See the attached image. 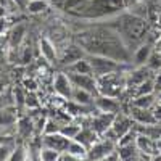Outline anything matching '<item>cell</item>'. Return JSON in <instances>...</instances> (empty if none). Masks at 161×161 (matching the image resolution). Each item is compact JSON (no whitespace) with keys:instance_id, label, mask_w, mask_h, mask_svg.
Instances as JSON below:
<instances>
[{"instance_id":"obj_19","label":"cell","mask_w":161,"mask_h":161,"mask_svg":"<svg viewBox=\"0 0 161 161\" xmlns=\"http://www.w3.org/2000/svg\"><path fill=\"white\" fill-rule=\"evenodd\" d=\"M155 103H156V95L155 93H147V95H140V97L132 98V106H136V108L150 110Z\"/></svg>"},{"instance_id":"obj_29","label":"cell","mask_w":161,"mask_h":161,"mask_svg":"<svg viewBox=\"0 0 161 161\" xmlns=\"http://www.w3.org/2000/svg\"><path fill=\"white\" fill-rule=\"evenodd\" d=\"M8 161H28V152L23 148V145H18L13 148Z\"/></svg>"},{"instance_id":"obj_1","label":"cell","mask_w":161,"mask_h":161,"mask_svg":"<svg viewBox=\"0 0 161 161\" xmlns=\"http://www.w3.org/2000/svg\"><path fill=\"white\" fill-rule=\"evenodd\" d=\"M79 44L84 47V50L93 55L108 57L121 63H127L130 60L129 52L123 44V39L116 31L111 29H97L79 34Z\"/></svg>"},{"instance_id":"obj_35","label":"cell","mask_w":161,"mask_h":161,"mask_svg":"<svg viewBox=\"0 0 161 161\" xmlns=\"http://www.w3.org/2000/svg\"><path fill=\"white\" fill-rule=\"evenodd\" d=\"M153 84H155V92H159L161 90V69L156 71L155 79H153Z\"/></svg>"},{"instance_id":"obj_44","label":"cell","mask_w":161,"mask_h":161,"mask_svg":"<svg viewBox=\"0 0 161 161\" xmlns=\"http://www.w3.org/2000/svg\"><path fill=\"white\" fill-rule=\"evenodd\" d=\"M7 13H8V10H7L3 5H0V18H2V16H7Z\"/></svg>"},{"instance_id":"obj_28","label":"cell","mask_w":161,"mask_h":161,"mask_svg":"<svg viewBox=\"0 0 161 161\" xmlns=\"http://www.w3.org/2000/svg\"><path fill=\"white\" fill-rule=\"evenodd\" d=\"M16 123V116L11 110H2L0 111V126H11Z\"/></svg>"},{"instance_id":"obj_32","label":"cell","mask_w":161,"mask_h":161,"mask_svg":"<svg viewBox=\"0 0 161 161\" xmlns=\"http://www.w3.org/2000/svg\"><path fill=\"white\" fill-rule=\"evenodd\" d=\"M11 152H13L11 143H3V142H0V161H8Z\"/></svg>"},{"instance_id":"obj_4","label":"cell","mask_w":161,"mask_h":161,"mask_svg":"<svg viewBox=\"0 0 161 161\" xmlns=\"http://www.w3.org/2000/svg\"><path fill=\"white\" fill-rule=\"evenodd\" d=\"M90 66H92V74L93 77H100L105 74H110V73H116L123 69V64L121 61H116L113 58L108 57H102V55H92L90 58H87Z\"/></svg>"},{"instance_id":"obj_10","label":"cell","mask_w":161,"mask_h":161,"mask_svg":"<svg viewBox=\"0 0 161 161\" xmlns=\"http://www.w3.org/2000/svg\"><path fill=\"white\" fill-rule=\"evenodd\" d=\"M53 89H55V92L58 93L60 97L63 98H71L73 95V84L69 80V76H66L64 73H58L55 80H53Z\"/></svg>"},{"instance_id":"obj_21","label":"cell","mask_w":161,"mask_h":161,"mask_svg":"<svg viewBox=\"0 0 161 161\" xmlns=\"http://www.w3.org/2000/svg\"><path fill=\"white\" fill-rule=\"evenodd\" d=\"M71 100L76 102L77 105H90L93 100H92V93L84 90V89H79V87H73V95H71Z\"/></svg>"},{"instance_id":"obj_7","label":"cell","mask_w":161,"mask_h":161,"mask_svg":"<svg viewBox=\"0 0 161 161\" xmlns=\"http://www.w3.org/2000/svg\"><path fill=\"white\" fill-rule=\"evenodd\" d=\"M69 139L64 137L61 132H57V134H44V139H42V147H47V148H52V150H57L60 153H64L66 148L69 145Z\"/></svg>"},{"instance_id":"obj_16","label":"cell","mask_w":161,"mask_h":161,"mask_svg":"<svg viewBox=\"0 0 161 161\" xmlns=\"http://www.w3.org/2000/svg\"><path fill=\"white\" fill-rule=\"evenodd\" d=\"M24 36H26V26L24 24L15 26V28L11 29L10 36H8V45H10V48L16 50L21 45V42L24 40Z\"/></svg>"},{"instance_id":"obj_33","label":"cell","mask_w":161,"mask_h":161,"mask_svg":"<svg viewBox=\"0 0 161 161\" xmlns=\"http://www.w3.org/2000/svg\"><path fill=\"white\" fill-rule=\"evenodd\" d=\"M150 110H152V113H153V116H155V119H156V123H161V103L156 102Z\"/></svg>"},{"instance_id":"obj_20","label":"cell","mask_w":161,"mask_h":161,"mask_svg":"<svg viewBox=\"0 0 161 161\" xmlns=\"http://www.w3.org/2000/svg\"><path fill=\"white\" fill-rule=\"evenodd\" d=\"M80 58H82V48L77 47V45H71V47H68V50L64 52L61 61H63V64L69 66V64H73L74 61H77Z\"/></svg>"},{"instance_id":"obj_34","label":"cell","mask_w":161,"mask_h":161,"mask_svg":"<svg viewBox=\"0 0 161 161\" xmlns=\"http://www.w3.org/2000/svg\"><path fill=\"white\" fill-rule=\"evenodd\" d=\"M24 103L28 105L29 108H37V106H39V102L36 100V97L32 95V93H29V95H28V97L24 98Z\"/></svg>"},{"instance_id":"obj_9","label":"cell","mask_w":161,"mask_h":161,"mask_svg":"<svg viewBox=\"0 0 161 161\" xmlns=\"http://www.w3.org/2000/svg\"><path fill=\"white\" fill-rule=\"evenodd\" d=\"M118 114V113H116ZM113 113H100L97 114L95 118L92 119V123H90V127L97 132V136L98 137H103L105 136V132L108 130L113 124V121H114V116Z\"/></svg>"},{"instance_id":"obj_15","label":"cell","mask_w":161,"mask_h":161,"mask_svg":"<svg viewBox=\"0 0 161 161\" xmlns=\"http://www.w3.org/2000/svg\"><path fill=\"white\" fill-rule=\"evenodd\" d=\"M39 47H40V55L44 57V60H45L47 63L53 64V63L57 61V48H55V45H53L47 37L40 39Z\"/></svg>"},{"instance_id":"obj_12","label":"cell","mask_w":161,"mask_h":161,"mask_svg":"<svg viewBox=\"0 0 161 161\" xmlns=\"http://www.w3.org/2000/svg\"><path fill=\"white\" fill-rule=\"evenodd\" d=\"M129 116L132 118L134 123H137L140 126H153V124H158L155 116H153V113H152V110H143V108H136V106H132Z\"/></svg>"},{"instance_id":"obj_46","label":"cell","mask_w":161,"mask_h":161,"mask_svg":"<svg viewBox=\"0 0 161 161\" xmlns=\"http://www.w3.org/2000/svg\"><path fill=\"white\" fill-rule=\"evenodd\" d=\"M156 102H158V103H161V90L158 92V95H156Z\"/></svg>"},{"instance_id":"obj_39","label":"cell","mask_w":161,"mask_h":161,"mask_svg":"<svg viewBox=\"0 0 161 161\" xmlns=\"http://www.w3.org/2000/svg\"><path fill=\"white\" fill-rule=\"evenodd\" d=\"M15 5L18 7V10H26V3H28V0H13Z\"/></svg>"},{"instance_id":"obj_2","label":"cell","mask_w":161,"mask_h":161,"mask_svg":"<svg viewBox=\"0 0 161 161\" xmlns=\"http://www.w3.org/2000/svg\"><path fill=\"white\" fill-rule=\"evenodd\" d=\"M118 34L132 44H140L147 34V21L139 15H123L118 19Z\"/></svg>"},{"instance_id":"obj_27","label":"cell","mask_w":161,"mask_h":161,"mask_svg":"<svg viewBox=\"0 0 161 161\" xmlns=\"http://www.w3.org/2000/svg\"><path fill=\"white\" fill-rule=\"evenodd\" d=\"M60 156H61L60 152L52 150V148H47V147H42V148L39 150V158H40V161H58Z\"/></svg>"},{"instance_id":"obj_40","label":"cell","mask_w":161,"mask_h":161,"mask_svg":"<svg viewBox=\"0 0 161 161\" xmlns=\"http://www.w3.org/2000/svg\"><path fill=\"white\" fill-rule=\"evenodd\" d=\"M102 161H119V156H118V153H116V152H113L111 155H108L106 158H103Z\"/></svg>"},{"instance_id":"obj_47","label":"cell","mask_w":161,"mask_h":161,"mask_svg":"<svg viewBox=\"0 0 161 161\" xmlns=\"http://www.w3.org/2000/svg\"><path fill=\"white\" fill-rule=\"evenodd\" d=\"M34 161H40V158H39V156H37V158H36V159H34Z\"/></svg>"},{"instance_id":"obj_41","label":"cell","mask_w":161,"mask_h":161,"mask_svg":"<svg viewBox=\"0 0 161 161\" xmlns=\"http://www.w3.org/2000/svg\"><path fill=\"white\" fill-rule=\"evenodd\" d=\"M119 161H140V153L139 155H132V156H127V158H123Z\"/></svg>"},{"instance_id":"obj_45","label":"cell","mask_w":161,"mask_h":161,"mask_svg":"<svg viewBox=\"0 0 161 161\" xmlns=\"http://www.w3.org/2000/svg\"><path fill=\"white\" fill-rule=\"evenodd\" d=\"M152 161H161V153H158V155H155V156L152 158Z\"/></svg>"},{"instance_id":"obj_14","label":"cell","mask_w":161,"mask_h":161,"mask_svg":"<svg viewBox=\"0 0 161 161\" xmlns=\"http://www.w3.org/2000/svg\"><path fill=\"white\" fill-rule=\"evenodd\" d=\"M150 77V68H145V66H139L137 69H134L132 73H129L126 76L127 79V87H136L139 84H142L143 80H147Z\"/></svg>"},{"instance_id":"obj_24","label":"cell","mask_w":161,"mask_h":161,"mask_svg":"<svg viewBox=\"0 0 161 161\" xmlns=\"http://www.w3.org/2000/svg\"><path fill=\"white\" fill-rule=\"evenodd\" d=\"M69 71L77 73V74H92V66H90L89 60L80 58V60L74 61L73 64H69Z\"/></svg>"},{"instance_id":"obj_37","label":"cell","mask_w":161,"mask_h":161,"mask_svg":"<svg viewBox=\"0 0 161 161\" xmlns=\"http://www.w3.org/2000/svg\"><path fill=\"white\" fill-rule=\"evenodd\" d=\"M61 158H63V161H84L80 158H76V156L69 155V153H61Z\"/></svg>"},{"instance_id":"obj_13","label":"cell","mask_w":161,"mask_h":161,"mask_svg":"<svg viewBox=\"0 0 161 161\" xmlns=\"http://www.w3.org/2000/svg\"><path fill=\"white\" fill-rule=\"evenodd\" d=\"M93 103H95L97 110L100 113H113V114H116L121 110V105H119L118 98H113V97L98 95L95 100H93Z\"/></svg>"},{"instance_id":"obj_30","label":"cell","mask_w":161,"mask_h":161,"mask_svg":"<svg viewBox=\"0 0 161 161\" xmlns=\"http://www.w3.org/2000/svg\"><path fill=\"white\" fill-rule=\"evenodd\" d=\"M60 129H61L60 123L55 121V119H52V118L45 121V126L42 127L44 134H57V132H60Z\"/></svg>"},{"instance_id":"obj_42","label":"cell","mask_w":161,"mask_h":161,"mask_svg":"<svg viewBox=\"0 0 161 161\" xmlns=\"http://www.w3.org/2000/svg\"><path fill=\"white\" fill-rule=\"evenodd\" d=\"M155 143H156V148H158V152L161 153V134H159V136L155 139Z\"/></svg>"},{"instance_id":"obj_22","label":"cell","mask_w":161,"mask_h":161,"mask_svg":"<svg viewBox=\"0 0 161 161\" xmlns=\"http://www.w3.org/2000/svg\"><path fill=\"white\" fill-rule=\"evenodd\" d=\"M64 153H69V155H73L76 158H80V159L86 161V158H87V147H84L82 143H79L77 140H71Z\"/></svg>"},{"instance_id":"obj_26","label":"cell","mask_w":161,"mask_h":161,"mask_svg":"<svg viewBox=\"0 0 161 161\" xmlns=\"http://www.w3.org/2000/svg\"><path fill=\"white\" fill-rule=\"evenodd\" d=\"M48 8L47 0H28L26 3V11L32 13V15H37V13H42Z\"/></svg>"},{"instance_id":"obj_5","label":"cell","mask_w":161,"mask_h":161,"mask_svg":"<svg viewBox=\"0 0 161 161\" xmlns=\"http://www.w3.org/2000/svg\"><path fill=\"white\" fill-rule=\"evenodd\" d=\"M130 129H134V121L129 114H124V113H119L114 116V121L111 127L105 132V139H110L113 142H116L118 145V140L124 136V134H127Z\"/></svg>"},{"instance_id":"obj_25","label":"cell","mask_w":161,"mask_h":161,"mask_svg":"<svg viewBox=\"0 0 161 161\" xmlns=\"http://www.w3.org/2000/svg\"><path fill=\"white\" fill-rule=\"evenodd\" d=\"M80 129H82V126L77 124V123H66V124L61 126L60 132L63 134L64 137H68L69 140H74L77 137V134L80 132Z\"/></svg>"},{"instance_id":"obj_36","label":"cell","mask_w":161,"mask_h":161,"mask_svg":"<svg viewBox=\"0 0 161 161\" xmlns=\"http://www.w3.org/2000/svg\"><path fill=\"white\" fill-rule=\"evenodd\" d=\"M7 28H8V19H7V16H2L0 18V36H3Z\"/></svg>"},{"instance_id":"obj_18","label":"cell","mask_w":161,"mask_h":161,"mask_svg":"<svg viewBox=\"0 0 161 161\" xmlns=\"http://www.w3.org/2000/svg\"><path fill=\"white\" fill-rule=\"evenodd\" d=\"M152 57V47L148 44L140 45L139 48H136V53H134V63L137 66H143L147 61Z\"/></svg>"},{"instance_id":"obj_23","label":"cell","mask_w":161,"mask_h":161,"mask_svg":"<svg viewBox=\"0 0 161 161\" xmlns=\"http://www.w3.org/2000/svg\"><path fill=\"white\" fill-rule=\"evenodd\" d=\"M147 93H155V84H153V79L148 77L147 80H143L142 84L134 87V95L140 97V95H147ZM134 97V98H136Z\"/></svg>"},{"instance_id":"obj_17","label":"cell","mask_w":161,"mask_h":161,"mask_svg":"<svg viewBox=\"0 0 161 161\" xmlns=\"http://www.w3.org/2000/svg\"><path fill=\"white\" fill-rule=\"evenodd\" d=\"M98 139H100V137L97 136V132L93 130L92 127H82L74 140H77L79 143H82L84 147H87V150H89V147H90V145H93Z\"/></svg>"},{"instance_id":"obj_11","label":"cell","mask_w":161,"mask_h":161,"mask_svg":"<svg viewBox=\"0 0 161 161\" xmlns=\"http://www.w3.org/2000/svg\"><path fill=\"white\" fill-rule=\"evenodd\" d=\"M136 145H137V148L140 153L143 155H150V156H155L158 155V148H156V143H155V139L150 137V136H147V134H142L139 132L137 134V139H136Z\"/></svg>"},{"instance_id":"obj_31","label":"cell","mask_w":161,"mask_h":161,"mask_svg":"<svg viewBox=\"0 0 161 161\" xmlns=\"http://www.w3.org/2000/svg\"><path fill=\"white\" fill-rule=\"evenodd\" d=\"M18 130L21 136H29V134L32 132V123L28 119V118H23L18 121Z\"/></svg>"},{"instance_id":"obj_43","label":"cell","mask_w":161,"mask_h":161,"mask_svg":"<svg viewBox=\"0 0 161 161\" xmlns=\"http://www.w3.org/2000/svg\"><path fill=\"white\" fill-rule=\"evenodd\" d=\"M152 158H153V156H150V155H143V153H140V161H152Z\"/></svg>"},{"instance_id":"obj_3","label":"cell","mask_w":161,"mask_h":161,"mask_svg":"<svg viewBox=\"0 0 161 161\" xmlns=\"http://www.w3.org/2000/svg\"><path fill=\"white\" fill-rule=\"evenodd\" d=\"M97 80V93L105 97H113L119 98L127 89V79L123 71L110 73L100 77H95Z\"/></svg>"},{"instance_id":"obj_38","label":"cell","mask_w":161,"mask_h":161,"mask_svg":"<svg viewBox=\"0 0 161 161\" xmlns=\"http://www.w3.org/2000/svg\"><path fill=\"white\" fill-rule=\"evenodd\" d=\"M24 87L29 89V90L32 92V90H36V82H34L32 79H26V80H24Z\"/></svg>"},{"instance_id":"obj_8","label":"cell","mask_w":161,"mask_h":161,"mask_svg":"<svg viewBox=\"0 0 161 161\" xmlns=\"http://www.w3.org/2000/svg\"><path fill=\"white\" fill-rule=\"evenodd\" d=\"M69 80L73 87H79V89H84L90 93H97V80L92 74H77V73H71L68 74Z\"/></svg>"},{"instance_id":"obj_6","label":"cell","mask_w":161,"mask_h":161,"mask_svg":"<svg viewBox=\"0 0 161 161\" xmlns=\"http://www.w3.org/2000/svg\"><path fill=\"white\" fill-rule=\"evenodd\" d=\"M116 147H118L116 142H113L110 139H105V137H100L95 143L89 147L86 161H102L103 158H106L113 152H116Z\"/></svg>"}]
</instances>
